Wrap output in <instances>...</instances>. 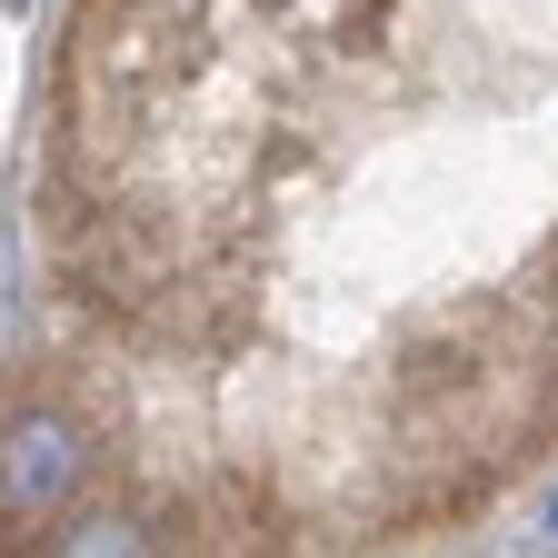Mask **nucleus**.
<instances>
[{"label":"nucleus","mask_w":558,"mask_h":558,"mask_svg":"<svg viewBox=\"0 0 558 558\" xmlns=\"http://www.w3.org/2000/svg\"><path fill=\"white\" fill-rule=\"evenodd\" d=\"M81 459H90V429H81V418H70L60 399H21V409H11V519L40 529V519L70 499Z\"/></svg>","instance_id":"f257e3e1"},{"label":"nucleus","mask_w":558,"mask_h":558,"mask_svg":"<svg viewBox=\"0 0 558 558\" xmlns=\"http://www.w3.org/2000/svg\"><path fill=\"white\" fill-rule=\"evenodd\" d=\"M488 399V360L469 339H418L399 360V418H418V429H439V418H469Z\"/></svg>","instance_id":"f03ea898"},{"label":"nucleus","mask_w":558,"mask_h":558,"mask_svg":"<svg viewBox=\"0 0 558 558\" xmlns=\"http://www.w3.org/2000/svg\"><path fill=\"white\" fill-rule=\"evenodd\" d=\"M40 558H160V519L150 509H70L60 529H40Z\"/></svg>","instance_id":"7ed1b4c3"},{"label":"nucleus","mask_w":558,"mask_h":558,"mask_svg":"<svg viewBox=\"0 0 558 558\" xmlns=\"http://www.w3.org/2000/svg\"><path fill=\"white\" fill-rule=\"evenodd\" d=\"M538 429H558V329H548V379H538Z\"/></svg>","instance_id":"20e7f679"}]
</instances>
